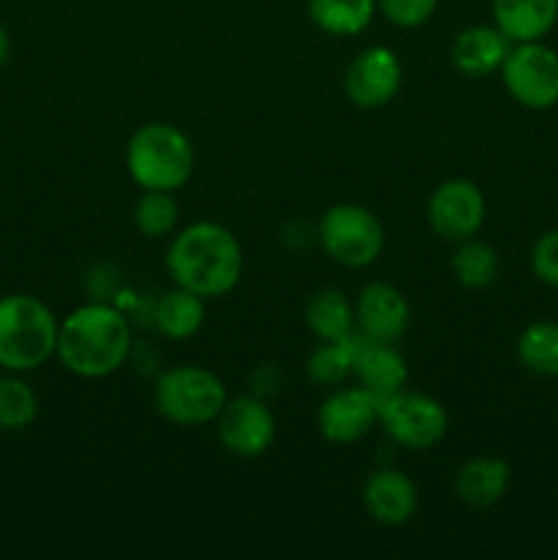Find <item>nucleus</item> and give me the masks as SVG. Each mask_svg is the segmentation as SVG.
<instances>
[{"label": "nucleus", "mask_w": 558, "mask_h": 560, "mask_svg": "<svg viewBox=\"0 0 558 560\" xmlns=\"http://www.w3.org/2000/svg\"><path fill=\"white\" fill-rule=\"evenodd\" d=\"M356 326L367 339L397 342L410 328V304L399 288L388 282H370L359 290L353 304Z\"/></svg>", "instance_id": "13"}, {"label": "nucleus", "mask_w": 558, "mask_h": 560, "mask_svg": "<svg viewBox=\"0 0 558 560\" xmlns=\"http://www.w3.org/2000/svg\"><path fill=\"white\" fill-rule=\"evenodd\" d=\"M377 413H381V397H375L370 388H337L317 408V430L328 443L350 446L370 435L372 427L377 424Z\"/></svg>", "instance_id": "12"}, {"label": "nucleus", "mask_w": 558, "mask_h": 560, "mask_svg": "<svg viewBox=\"0 0 558 560\" xmlns=\"http://www.w3.org/2000/svg\"><path fill=\"white\" fill-rule=\"evenodd\" d=\"M353 377L359 386L370 388L375 397L403 392L408 383L410 370L394 342H377V339H356Z\"/></svg>", "instance_id": "15"}, {"label": "nucleus", "mask_w": 558, "mask_h": 560, "mask_svg": "<svg viewBox=\"0 0 558 560\" xmlns=\"http://www.w3.org/2000/svg\"><path fill=\"white\" fill-rule=\"evenodd\" d=\"M11 60V36L3 25H0V69Z\"/></svg>", "instance_id": "29"}, {"label": "nucleus", "mask_w": 558, "mask_h": 560, "mask_svg": "<svg viewBox=\"0 0 558 560\" xmlns=\"http://www.w3.org/2000/svg\"><path fill=\"white\" fill-rule=\"evenodd\" d=\"M498 74L520 107L542 113L558 104V52L545 42L512 44Z\"/></svg>", "instance_id": "7"}, {"label": "nucleus", "mask_w": 558, "mask_h": 560, "mask_svg": "<svg viewBox=\"0 0 558 560\" xmlns=\"http://www.w3.org/2000/svg\"><path fill=\"white\" fill-rule=\"evenodd\" d=\"M217 438L233 457L257 459L277 441V419L263 399H228L222 413L217 416Z\"/></svg>", "instance_id": "10"}, {"label": "nucleus", "mask_w": 558, "mask_h": 560, "mask_svg": "<svg viewBox=\"0 0 558 560\" xmlns=\"http://www.w3.org/2000/svg\"><path fill=\"white\" fill-rule=\"evenodd\" d=\"M518 361L534 375L558 377V323H528L518 337Z\"/></svg>", "instance_id": "23"}, {"label": "nucleus", "mask_w": 558, "mask_h": 560, "mask_svg": "<svg viewBox=\"0 0 558 560\" xmlns=\"http://www.w3.org/2000/svg\"><path fill=\"white\" fill-rule=\"evenodd\" d=\"M323 252L345 268H367L383 255L386 228L375 211L359 202H337L317 224Z\"/></svg>", "instance_id": "6"}, {"label": "nucleus", "mask_w": 558, "mask_h": 560, "mask_svg": "<svg viewBox=\"0 0 558 560\" xmlns=\"http://www.w3.org/2000/svg\"><path fill=\"white\" fill-rule=\"evenodd\" d=\"M353 355L356 337L342 339V342H321L306 359V377L315 386H342L353 375Z\"/></svg>", "instance_id": "24"}, {"label": "nucleus", "mask_w": 558, "mask_h": 560, "mask_svg": "<svg viewBox=\"0 0 558 560\" xmlns=\"http://www.w3.org/2000/svg\"><path fill=\"white\" fill-rule=\"evenodd\" d=\"M304 320L321 342H342L353 337L356 312L342 290L321 288L306 301Z\"/></svg>", "instance_id": "19"}, {"label": "nucleus", "mask_w": 558, "mask_h": 560, "mask_svg": "<svg viewBox=\"0 0 558 560\" xmlns=\"http://www.w3.org/2000/svg\"><path fill=\"white\" fill-rule=\"evenodd\" d=\"M60 320L31 293L0 295V370L33 372L55 359Z\"/></svg>", "instance_id": "3"}, {"label": "nucleus", "mask_w": 558, "mask_h": 560, "mask_svg": "<svg viewBox=\"0 0 558 560\" xmlns=\"http://www.w3.org/2000/svg\"><path fill=\"white\" fill-rule=\"evenodd\" d=\"M131 326L113 304H82L60 320L55 359L71 375L98 381L129 361Z\"/></svg>", "instance_id": "2"}, {"label": "nucleus", "mask_w": 558, "mask_h": 560, "mask_svg": "<svg viewBox=\"0 0 558 560\" xmlns=\"http://www.w3.org/2000/svg\"><path fill=\"white\" fill-rule=\"evenodd\" d=\"M306 11L328 36H359L375 20L377 0H306Z\"/></svg>", "instance_id": "21"}, {"label": "nucleus", "mask_w": 558, "mask_h": 560, "mask_svg": "<svg viewBox=\"0 0 558 560\" xmlns=\"http://www.w3.org/2000/svg\"><path fill=\"white\" fill-rule=\"evenodd\" d=\"M509 49H512V42L496 25H470L454 38L452 63L460 74L470 80H485L501 71Z\"/></svg>", "instance_id": "16"}, {"label": "nucleus", "mask_w": 558, "mask_h": 560, "mask_svg": "<svg viewBox=\"0 0 558 560\" xmlns=\"http://www.w3.org/2000/svg\"><path fill=\"white\" fill-rule=\"evenodd\" d=\"M131 219H135L137 233L146 238H167L178 228V202H175L173 191L142 189Z\"/></svg>", "instance_id": "26"}, {"label": "nucleus", "mask_w": 558, "mask_h": 560, "mask_svg": "<svg viewBox=\"0 0 558 560\" xmlns=\"http://www.w3.org/2000/svg\"><path fill=\"white\" fill-rule=\"evenodd\" d=\"M512 485V468L496 454H479L460 465L454 492L468 509H490L503 501Z\"/></svg>", "instance_id": "17"}, {"label": "nucleus", "mask_w": 558, "mask_h": 560, "mask_svg": "<svg viewBox=\"0 0 558 560\" xmlns=\"http://www.w3.org/2000/svg\"><path fill=\"white\" fill-rule=\"evenodd\" d=\"M558 22V0H492V25L512 44L545 42Z\"/></svg>", "instance_id": "18"}, {"label": "nucleus", "mask_w": 558, "mask_h": 560, "mask_svg": "<svg viewBox=\"0 0 558 560\" xmlns=\"http://www.w3.org/2000/svg\"><path fill=\"white\" fill-rule=\"evenodd\" d=\"M153 323L164 339H175V342L191 339L206 323V299L175 284V290H167L156 301Z\"/></svg>", "instance_id": "20"}, {"label": "nucleus", "mask_w": 558, "mask_h": 560, "mask_svg": "<svg viewBox=\"0 0 558 560\" xmlns=\"http://www.w3.org/2000/svg\"><path fill=\"white\" fill-rule=\"evenodd\" d=\"M452 273L465 290H487L498 282L501 260L487 241L470 235L457 244V252L452 257Z\"/></svg>", "instance_id": "22"}, {"label": "nucleus", "mask_w": 558, "mask_h": 560, "mask_svg": "<svg viewBox=\"0 0 558 560\" xmlns=\"http://www.w3.org/2000/svg\"><path fill=\"white\" fill-rule=\"evenodd\" d=\"M38 419V397L20 372H9L0 377V430L20 432L27 430Z\"/></svg>", "instance_id": "25"}, {"label": "nucleus", "mask_w": 558, "mask_h": 560, "mask_svg": "<svg viewBox=\"0 0 558 560\" xmlns=\"http://www.w3.org/2000/svg\"><path fill=\"white\" fill-rule=\"evenodd\" d=\"M126 173L140 189L175 191L195 173V145L173 124L151 120L126 142Z\"/></svg>", "instance_id": "4"}, {"label": "nucleus", "mask_w": 558, "mask_h": 560, "mask_svg": "<svg viewBox=\"0 0 558 560\" xmlns=\"http://www.w3.org/2000/svg\"><path fill=\"white\" fill-rule=\"evenodd\" d=\"M531 273L547 288L558 290V228L547 230L531 246Z\"/></svg>", "instance_id": "27"}, {"label": "nucleus", "mask_w": 558, "mask_h": 560, "mask_svg": "<svg viewBox=\"0 0 558 560\" xmlns=\"http://www.w3.org/2000/svg\"><path fill=\"white\" fill-rule=\"evenodd\" d=\"M164 266L178 288L191 290L200 299H222L241 282L244 252L230 228L195 222L173 235Z\"/></svg>", "instance_id": "1"}, {"label": "nucleus", "mask_w": 558, "mask_h": 560, "mask_svg": "<svg viewBox=\"0 0 558 560\" xmlns=\"http://www.w3.org/2000/svg\"><path fill=\"white\" fill-rule=\"evenodd\" d=\"M403 85V63L388 47H367L350 60L345 69V96L359 109H381L399 93Z\"/></svg>", "instance_id": "11"}, {"label": "nucleus", "mask_w": 558, "mask_h": 560, "mask_svg": "<svg viewBox=\"0 0 558 560\" xmlns=\"http://www.w3.org/2000/svg\"><path fill=\"white\" fill-rule=\"evenodd\" d=\"M228 399L222 377L200 364L170 366L153 383L159 416L178 427L213 424Z\"/></svg>", "instance_id": "5"}, {"label": "nucleus", "mask_w": 558, "mask_h": 560, "mask_svg": "<svg viewBox=\"0 0 558 560\" xmlns=\"http://www.w3.org/2000/svg\"><path fill=\"white\" fill-rule=\"evenodd\" d=\"M377 9L383 11L392 25L397 27H419L432 20L438 9V0H377Z\"/></svg>", "instance_id": "28"}, {"label": "nucleus", "mask_w": 558, "mask_h": 560, "mask_svg": "<svg viewBox=\"0 0 558 560\" xmlns=\"http://www.w3.org/2000/svg\"><path fill=\"white\" fill-rule=\"evenodd\" d=\"M487 219V200L479 184L470 178H449L432 189L430 202H427V222L432 233L443 241L470 238L481 230Z\"/></svg>", "instance_id": "9"}, {"label": "nucleus", "mask_w": 558, "mask_h": 560, "mask_svg": "<svg viewBox=\"0 0 558 560\" xmlns=\"http://www.w3.org/2000/svg\"><path fill=\"white\" fill-rule=\"evenodd\" d=\"M367 514L383 528H399L414 520L419 509V490L397 468H377L367 476L364 490H361Z\"/></svg>", "instance_id": "14"}, {"label": "nucleus", "mask_w": 558, "mask_h": 560, "mask_svg": "<svg viewBox=\"0 0 558 560\" xmlns=\"http://www.w3.org/2000/svg\"><path fill=\"white\" fill-rule=\"evenodd\" d=\"M377 424L388 438L410 452L438 446L449 430V413L438 399L419 392H397L381 397Z\"/></svg>", "instance_id": "8"}]
</instances>
